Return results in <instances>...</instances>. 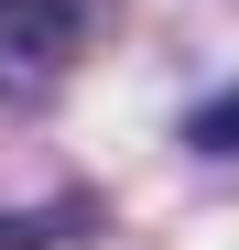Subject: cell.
Here are the masks:
<instances>
[{
    "label": "cell",
    "instance_id": "6da1fadb",
    "mask_svg": "<svg viewBox=\"0 0 239 250\" xmlns=\"http://www.w3.org/2000/svg\"><path fill=\"white\" fill-rule=\"evenodd\" d=\"M76 44H87V11H76V0H0V98L65 87Z\"/></svg>",
    "mask_w": 239,
    "mask_h": 250
},
{
    "label": "cell",
    "instance_id": "7a4b0ae2",
    "mask_svg": "<svg viewBox=\"0 0 239 250\" xmlns=\"http://www.w3.org/2000/svg\"><path fill=\"white\" fill-rule=\"evenodd\" d=\"M76 239H98L87 196L76 207H0V250H76Z\"/></svg>",
    "mask_w": 239,
    "mask_h": 250
},
{
    "label": "cell",
    "instance_id": "3957f363",
    "mask_svg": "<svg viewBox=\"0 0 239 250\" xmlns=\"http://www.w3.org/2000/svg\"><path fill=\"white\" fill-rule=\"evenodd\" d=\"M185 142H196V152H239V87L196 109V120H185Z\"/></svg>",
    "mask_w": 239,
    "mask_h": 250
}]
</instances>
